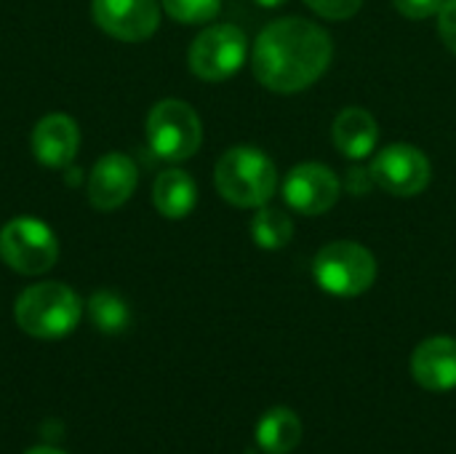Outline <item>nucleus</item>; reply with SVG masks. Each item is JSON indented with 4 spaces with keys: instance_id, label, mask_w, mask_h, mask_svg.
<instances>
[{
    "instance_id": "1",
    "label": "nucleus",
    "mask_w": 456,
    "mask_h": 454,
    "mask_svg": "<svg viewBox=\"0 0 456 454\" xmlns=\"http://www.w3.org/2000/svg\"><path fill=\"white\" fill-rule=\"evenodd\" d=\"M334 59L329 29L305 16L270 21L254 43L251 70L273 94H299L315 86Z\"/></svg>"
},
{
    "instance_id": "2",
    "label": "nucleus",
    "mask_w": 456,
    "mask_h": 454,
    "mask_svg": "<svg viewBox=\"0 0 456 454\" xmlns=\"http://www.w3.org/2000/svg\"><path fill=\"white\" fill-rule=\"evenodd\" d=\"M214 185L227 203L238 209H262L278 193V169L265 150L238 144L216 161Z\"/></svg>"
},
{
    "instance_id": "3",
    "label": "nucleus",
    "mask_w": 456,
    "mask_h": 454,
    "mask_svg": "<svg viewBox=\"0 0 456 454\" xmlns=\"http://www.w3.org/2000/svg\"><path fill=\"white\" fill-rule=\"evenodd\" d=\"M80 297L56 281L35 284L16 297L13 318L21 332L37 340H61L80 324Z\"/></svg>"
},
{
    "instance_id": "4",
    "label": "nucleus",
    "mask_w": 456,
    "mask_h": 454,
    "mask_svg": "<svg viewBox=\"0 0 456 454\" xmlns=\"http://www.w3.org/2000/svg\"><path fill=\"white\" fill-rule=\"evenodd\" d=\"M315 284L334 297H361L377 281V257L358 241H331L313 260Z\"/></svg>"
},
{
    "instance_id": "5",
    "label": "nucleus",
    "mask_w": 456,
    "mask_h": 454,
    "mask_svg": "<svg viewBox=\"0 0 456 454\" xmlns=\"http://www.w3.org/2000/svg\"><path fill=\"white\" fill-rule=\"evenodd\" d=\"M147 142L163 161H187L200 150L203 123L182 99H163L147 115Z\"/></svg>"
},
{
    "instance_id": "6",
    "label": "nucleus",
    "mask_w": 456,
    "mask_h": 454,
    "mask_svg": "<svg viewBox=\"0 0 456 454\" xmlns=\"http://www.w3.org/2000/svg\"><path fill=\"white\" fill-rule=\"evenodd\" d=\"M0 257L21 276H40L59 260V241L53 230L35 217H16L0 230Z\"/></svg>"
},
{
    "instance_id": "7",
    "label": "nucleus",
    "mask_w": 456,
    "mask_h": 454,
    "mask_svg": "<svg viewBox=\"0 0 456 454\" xmlns=\"http://www.w3.org/2000/svg\"><path fill=\"white\" fill-rule=\"evenodd\" d=\"M248 56V37L235 24H211L190 45L187 64L192 75L208 83L232 78Z\"/></svg>"
},
{
    "instance_id": "8",
    "label": "nucleus",
    "mask_w": 456,
    "mask_h": 454,
    "mask_svg": "<svg viewBox=\"0 0 456 454\" xmlns=\"http://www.w3.org/2000/svg\"><path fill=\"white\" fill-rule=\"evenodd\" d=\"M371 177H374V185L385 190L387 195L414 198L428 190L433 166H430V158L419 147L398 142V144H387L385 150L374 155Z\"/></svg>"
},
{
    "instance_id": "9",
    "label": "nucleus",
    "mask_w": 456,
    "mask_h": 454,
    "mask_svg": "<svg viewBox=\"0 0 456 454\" xmlns=\"http://www.w3.org/2000/svg\"><path fill=\"white\" fill-rule=\"evenodd\" d=\"M342 195V182L334 169L323 163H299L283 182V201L305 217H318L334 209Z\"/></svg>"
},
{
    "instance_id": "10",
    "label": "nucleus",
    "mask_w": 456,
    "mask_h": 454,
    "mask_svg": "<svg viewBox=\"0 0 456 454\" xmlns=\"http://www.w3.org/2000/svg\"><path fill=\"white\" fill-rule=\"evenodd\" d=\"M91 13L99 29L126 43L147 40L160 24L158 0H94Z\"/></svg>"
},
{
    "instance_id": "11",
    "label": "nucleus",
    "mask_w": 456,
    "mask_h": 454,
    "mask_svg": "<svg viewBox=\"0 0 456 454\" xmlns=\"http://www.w3.org/2000/svg\"><path fill=\"white\" fill-rule=\"evenodd\" d=\"M136 182V163L123 153H107L88 177V201L102 211H112L134 195Z\"/></svg>"
},
{
    "instance_id": "12",
    "label": "nucleus",
    "mask_w": 456,
    "mask_h": 454,
    "mask_svg": "<svg viewBox=\"0 0 456 454\" xmlns=\"http://www.w3.org/2000/svg\"><path fill=\"white\" fill-rule=\"evenodd\" d=\"M411 377L419 388L444 393L456 388V340L430 337L411 353Z\"/></svg>"
},
{
    "instance_id": "13",
    "label": "nucleus",
    "mask_w": 456,
    "mask_h": 454,
    "mask_svg": "<svg viewBox=\"0 0 456 454\" xmlns=\"http://www.w3.org/2000/svg\"><path fill=\"white\" fill-rule=\"evenodd\" d=\"M80 147L77 123L64 112H51L37 120L32 131V153L48 169H64L75 161Z\"/></svg>"
},
{
    "instance_id": "14",
    "label": "nucleus",
    "mask_w": 456,
    "mask_h": 454,
    "mask_svg": "<svg viewBox=\"0 0 456 454\" xmlns=\"http://www.w3.org/2000/svg\"><path fill=\"white\" fill-rule=\"evenodd\" d=\"M331 139L347 161H363L377 150V118L363 107H345L331 123Z\"/></svg>"
},
{
    "instance_id": "15",
    "label": "nucleus",
    "mask_w": 456,
    "mask_h": 454,
    "mask_svg": "<svg viewBox=\"0 0 456 454\" xmlns=\"http://www.w3.org/2000/svg\"><path fill=\"white\" fill-rule=\"evenodd\" d=\"M152 203L166 219H184L198 203L195 179L182 169H168L158 174L152 185Z\"/></svg>"
},
{
    "instance_id": "16",
    "label": "nucleus",
    "mask_w": 456,
    "mask_h": 454,
    "mask_svg": "<svg viewBox=\"0 0 456 454\" xmlns=\"http://www.w3.org/2000/svg\"><path fill=\"white\" fill-rule=\"evenodd\" d=\"M302 420L289 407H275L267 415H262L256 425V444L267 454H289L294 452L302 442Z\"/></svg>"
},
{
    "instance_id": "17",
    "label": "nucleus",
    "mask_w": 456,
    "mask_h": 454,
    "mask_svg": "<svg viewBox=\"0 0 456 454\" xmlns=\"http://www.w3.org/2000/svg\"><path fill=\"white\" fill-rule=\"evenodd\" d=\"M251 238L259 249L278 252V249L291 244L294 222L286 211L273 209V206H262V209H256V214L251 219Z\"/></svg>"
},
{
    "instance_id": "18",
    "label": "nucleus",
    "mask_w": 456,
    "mask_h": 454,
    "mask_svg": "<svg viewBox=\"0 0 456 454\" xmlns=\"http://www.w3.org/2000/svg\"><path fill=\"white\" fill-rule=\"evenodd\" d=\"M88 316L102 334H120L131 321L126 300L115 292H94L88 300Z\"/></svg>"
},
{
    "instance_id": "19",
    "label": "nucleus",
    "mask_w": 456,
    "mask_h": 454,
    "mask_svg": "<svg viewBox=\"0 0 456 454\" xmlns=\"http://www.w3.org/2000/svg\"><path fill=\"white\" fill-rule=\"evenodd\" d=\"M160 3L168 11V16L182 24H206L222 8V0H160Z\"/></svg>"
},
{
    "instance_id": "20",
    "label": "nucleus",
    "mask_w": 456,
    "mask_h": 454,
    "mask_svg": "<svg viewBox=\"0 0 456 454\" xmlns=\"http://www.w3.org/2000/svg\"><path fill=\"white\" fill-rule=\"evenodd\" d=\"M318 16L331 19V21H345L355 16L363 5V0H305Z\"/></svg>"
},
{
    "instance_id": "21",
    "label": "nucleus",
    "mask_w": 456,
    "mask_h": 454,
    "mask_svg": "<svg viewBox=\"0 0 456 454\" xmlns=\"http://www.w3.org/2000/svg\"><path fill=\"white\" fill-rule=\"evenodd\" d=\"M393 5H395V11L403 13L406 19L422 21V19L438 16L444 0H393Z\"/></svg>"
},
{
    "instance_id": "22",
    "label": "nucleus",
    "mask_w": 456,
    "mask_h": 454,
    "mask_svg": "<svg viewBox=\"0 0 456 454\" xmlns=\"http://www.w3.org/2000/svg\"><path fill=\"white\" fill-rule=\"evenodd\" d=\"M438 32H441L444 45L456 54V0H444L438 11Z\"/></svg>"
},
{
    "instance_id": "23",
    "label": "nucleus",
    "mask_w": 456,
    "mask_h": 454,
    "mask_svg": "<svg viewBox=\"0 0 456 454\" xmlns=\"http://www.w3.org/2000/svg\"><path fill=\"white\" fill-rule=\"evenodd\" d=\"M374 185V177H371V169H350L347 171V190L353 195H366Z\"/></svg>"
},
{
    "instance_id": "24",
    "label": "nucleus",
    "mask_w": 456,
    "mask_h": 454,
    "mask_svg": "<svg viewBox=\"0 0 456 454\" xmlns=\"http://www.w3.org/2000/svg\"><path fill=\"white\" fill-rule=\"evenodd\" d=\"M27 454H67V452H61V450H53V447H35V450H29Z\"/></svg>"
},
{
    "instance_id": "25",
    "label": "nucleus",
    "mask_w": 456,
    "mask_h": 454,
    "mask_svg": "<svg viewBox=\"0 0 456 454\" xmlns=\"http://www.w3.org/2000/svg\"><path fill=\"white\" fill-rule=\"evenodd\" d=\"M256 5H262V8H278V5H283L286 0H254Z\"/></svg>"
}]
</instances>
